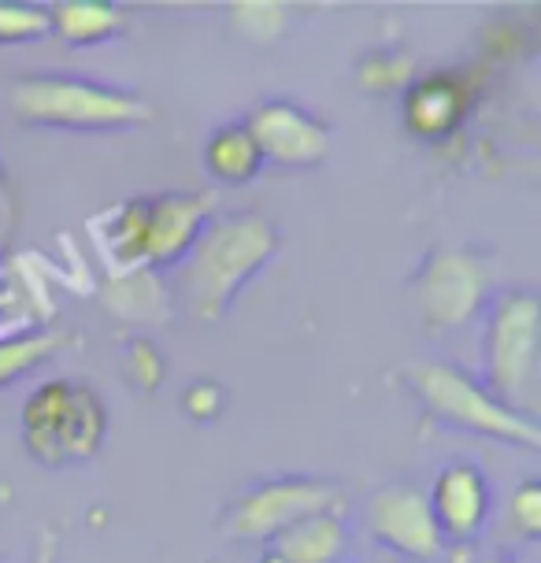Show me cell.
Returning <instances> with one entry per match:
<instances>
[{
	"mask_svg": "<svg viewBox=\"0 0 541 563\" xmlns=\"http://www.w3.org/2000/svg\"><path fill=\"white\" fill-rule=\"evenodd\" d=\"M278 256V227L256 211H238V216L212 219L197 245L183 260L186 300L197 319L216 323L238 297L249 289L260 271Z\"/></svg>",
	"mask_w": 541,
	"mask_h": 563,
	"instance_id": "6da1fadb",
	"label": "cell"
},
{
	"mask_svg": "<svg viewBox=\"0 0 541 563\" xmlns=\"http://www.w3.org/2000/svg\"><path fill=\"white\" fill-rule=\"evenodd\" d=\"M8 104L19 123L45 130H71V134H108V130H134L153 119V108L134 89L108 86L78 75H23L8 89Z\"/></svg>",
	"mask_w": 541,
	"mask_h": 563,
	"instance_id": "7a4b0ae2",
	"label": "cell"
},
{
	"mask_svg": "<svg viewBox=\"0 0 541 563\" xmlns=\"http://www.w3.org/2000/svg\"><path fill=\"white\" fill-rule=\"evenodd\" d=\"M483 386L500 405L538 419L541 397V300L527 286H505L483 311Z\"/></svg>",
	"mask_w": 541,
	"mask_h": 563,
	"instance_id": "3957f363",
	"label": "cell"
},
{
	"mask_svg": "<svg viewBox=\"0 0 541 563\" xmlns=\"http://www.w3.org/2000/svg\"><path fill=\"white\" fill-rule=\"evenodd\" d=\"M408 386H412L416 400L423 411L442 427L456 430V434L486 438L497 445L512 449H541V422L527 419L489 394L483 378L467 375L442 360H419L405 371Z\"/></svg>",
	"mask_w": 541,
	"mask_h": 563,
	"instance_id": "277c9868",
	"label": "cell"
},
{
	"mask_svg": "<svg viewBox=\"0 0 541 563\" xmlns=\"http://www.w3.org/2000/svg\"><path fill=\"white\" fill-rule=\"evenodd\" d=\"M494 271L471 249H430L412 278V305L427 330H456L478 319L494 297Z\"/></svg>",
	"mask_w": 541,
	"mask_h": 563,
	"instance_id": "5b68a950",
	"label": "cell"
},
{
	"mask_svg": "<svg viewBox=\"0 0 541 563\" xmlns=\"http://www.w3.org/2000/svg\"><path fill=\"white\" fill-rule=\"evenodd\" d=\"M316 511H349V493L342 482L316 478V475H278L249 486L234 500L227 516L230 538L242 541H270L294 527L297 519H308Z\"/></svg>",
	"mask_w": 541,
	"mask_h": 563,
	"instance_id": "8992f818",
	"label": "cell"
},
{
	"mask_svg": "<svg viewBox=\"0 0 541 563\" xmlns=\"http://www.w3.org/2000/svg\"><path fill=\"white\" fill-rule=\"evenodd\" d=\"M364 527L375 538V545L394 552L397 560L434 563L445 556V538L438 530L427 505V489L408 478L386 482L367 497Z\"/></svg>",
	"mask_w": 541,
	"mask_h": 563,
	"instance_id": "52a82bcc",
	"label": "cell"
},
{
	"mask_svg": "<svg viewBox=\"0 0 541 563\" xmlns=\"http://www.w3.org/2000/svg\"><path fill=\"white\" fill-rule=\"evenodd\" d=\"M245 126L256 141L260 156H264V167L267 164L283 170L319 167L330 156V145H334V126L327 119H319L312 108L286 97L260 100L253 112L245 115Z\"/></svg>",
	"mask_w": 541,
	"mask_h": 563,
	"instance_id": "ba28073f",
	"label": "cell"
},
{
	"mask_svg": "<svg viewBox=\"0 0 541 563\" xmlns=\"http://www.w3.org/2000/svg\"><path fill=\"white\" fill-rule=\"evenodd\" d=\"M216 219L212 194H186V189H167V194L145 197V271H172L183 267L189 249L205 234V227Z\"/></svg>",
	"mask_w": 541,
	"mask_h": 563,
	"instance_id": "9c48e42d",
	"label": "cell"
},
{
	"mask_svg": "<svg viewBox=\"0 0 541 563\" xmlns=\"http://www.w3.org/2000/svg\"><path fill=\"white\" fill-rule=\"evenodd\" d=\"M475 108V86L460 70H427L400 93V123L427 145H442L460 134Z\"/></svg>",
	"mask_w": 541,
	"mask_h": 563,
	"instance_id": "30bf717a",
	"label": "cell"
},
{
	"mask_svg": "<svg viewBox=\"0 0 541 563\" xmlns=\"http://www.w3.org/2000/svg\"><path fill=\"white\" fill-rule=\"evenodd\" d=\"M427 505L442 530L445 545H467L486 530L494 486L489 475L471 460H449L427 489Z\"/></svg>",
	"mask_w": 541,
	"mask_h": 563,
	"instance_id": "8fae6325",
	"label": "cell"
},
{
	"mask_svg": "<svg viewBox=\"0 0 541 563\" xmlns=\"http://www.w3.org/2000/svg\"><path fill=\"white\" fill-rule=\"evenodd\" d=\"M71 400V382L67 378H48L23 400L19 411V427H23V445L34 456V464L48 471H59V427H64V411Z\"/></svg>",
	"mask_w": 541,
	"mask_h": 563,
	"instance_id": "7c38bea8",
	"label": "cell"
},
{
	"mask_svg": "<svg viewBox=\"0 0 541 563\" xmlns=\"http://www.w3.org/2000/svg\"><path fill=\"white\" fill-rule=\"evenodd\" d=\"M349 522L342 511H316L267 541L283 563H342L349 556Z\"/></svg>",
	"mask_w": 541,
	"mask_h": 563,
	"instance_id": "4fadbf2b",
	"label": "cell"
},
{
	"mask_svg": "<svg viewBox=\"0 0 541 563\" xmlns=\"http://www.w3.org/2000/svg\"><path fill=\"white\" fill-rule=\"evenodd\" d=\"M108 441V408L97 389L71 382V400L59 427V460L64 467H86L100 456Z\"/></svg>",
	"mask_w": 541,
	"mask_h": 563,
	"instance_id": "5bb4252c",
	"label": "cell"
},
{
	"mask_svg": "<svg viewBox=\"0 0 541 563\" xmlns=\"http://www.w3.org/2000/svg\"><path fill=\"white\" fill-rule=\"evenodd\" d=\"M48 23L71 48H100L126 34V15L112 0H56L48 4Z\"/></svg>",
	"mask_w": 541,
	"mask_h": 563,
	"instance_id": "9a60e30c",
	"label": "cell"
},
{
	"mask_svg": "<svg viewBox=\"0 0 541 563\" xmlns=\"http://www.w3.org/2000/svg\"><path fill=\"white\" fill-rule=\"evenodd\" d=\"M205 170L219 186H249L264 170L253 134H249L245 119H230L219 123L205 141Z\"/></svg>",
	"mask_w": 541,
	"mask_h": 563,
	"instance_id": "2e32d148",
	"label": "cell"
},
{
	"mask_svg": "<svg viewBox=\"0 0 541 563\" xmlns=\"http://www.w3.org/2000/svg\"><path fill=\"white\" fill-rule=\"evenodd\" d=\"M97 238L104 245L108 260L119 271H145L142 256H145V197H130L123 205H115L108 216L97 219Z\"/></svg>",
	"mask_w": 541,
	"mask_h": 563,
	"instance_id": "e0dca14e",
	"label": "cell"
},
{
	"mask_svg": "<svg viewBox=\"0 0 541 563\" xmlns=\"http://www.w3.org/2000/svg\"><path fill=\"white\" fill-rule=\"evenodd\" d=\"M59 345H64V338L53 330H26V334L0 338V389L37 371Z\"/></svg>",
	"mask_w": 541,
	"mask_h": 563,
	"instance_id": "ac0fdd59",
	"label": "cell"
},
{
	"mask_svg": "<svg viewBox=\"0 0 541 563\" xmlns=\"http://www.w3.org/2000/svg\"><path fill=\"white\" fill-rule=\"evenodd\" d=\"M416 78V64L400 48H375L356 64V86L375 97L405 93V86Z\"/></svg>",
	"mask_w": 541,
	"mask_h": 563,
	"instance_id": "d6986e66",
	"label": "cell"
},
{
	"mask_svg": "<svg viewBox=\"0 0 541 563\" xmlns=\"http://www.w3.org/2000/svg\"><path fill=\"white\" fill-rule=\"evenodd\" d=\"M53 34L48 4H26V0H0V48L30 45Z\"/></svg>",
	"mask_w": 541,
	"mask_h": 563,
	"instance_id": "ffe728a7",
	"label": "cell"
},
{
	"mask_svg": "<svg viewBox=\"0 0 541 563\" xmlns=\"http://www.w3.org/2000/svg\"><path fill=\"white\" fill-rule=\"evenodd\" d=\"M230 19H234L238 34L249 42H275L286 26V4H270V0H249V4H230Z\"/></svg>",
	"mask_w": 541,
	"mask_h": 563,
	"instance_id": "44dd1931",
	"label": "cell"
},
{
	"mask_svg": "<svg viewBox=\"0 0 541 563\" xmlns=\"http://www.w3.org/2000/svg\"><path fill=\"white\" fill-rule=\"evenodd\" d=\"M508 530H512L519 541L541 538V482L538 478H523L512 489V500H508Z\"/></svg>",
	"mask_w": 541,
	"mask_h": 563,
	"instance_id": "7402d4cb",
	"label": "cell"
},
{
	"mask_svg": "<svg viewBox=\"0 0 541 563\" xmlns=\"http://www.w3.org/2000/svg\"><path fill=\"white\" fill-rule=\"evenodd\" d=\"M126 371H130V378H134V386L137 389H156L159 382H164V356H159V349L153 345V341H145V338H137V341H130L126 345Z\"/></svg>",
	"mask_w": 541,
	"mask_h": 563,
	"instance_id": "603a6c76",
	"label": "cell"
},
{
	"mask_svg": "<svg viewBox=\"0 0 541 563\" xmlns=\"http://www.w3.org/2000/svg\"><path fill=\"white\" fill-rule=\"evenodd\" d=\"M227 408V389L212 378H200L183 394V411L194 422H216Z\"/></svg>",
	"mask_w": 541,
	"mask_h": 563,
	"instance_id": "cb8c5ba5",
	"label": "cell"
},
{
	"mask_svg": "<svg viewBox=\"0 0 541 563\" xmlns=\"http://www.w3.org/2000/svg\"><path fill=\"white\" fill-rule=\"evenodd\" d=\"M30 563H59V538L53 530H42L34 541V552H30Z\"/></svg>",
	"mask_w": 541,
	"mask_h": 563,
	"instance_id": "d4e9b609",
	"label": "cell"
},
{
	"mask_svg": "<svg viewBox=\"0 0 541 563\" xmlns=\"http://www.w3.org/2000/svg\"><path fill=\"white\" fill-rule=\"evenodd\" d=\"M475 563H516V560L505 556V552H489V556H478Z\"/></svg>",
	"mask_w": 541,
	"mask_h": 563,
	"instance_id": "484cf974",
	"label": "cell"
},
{
	"mask_svg": "<svg viewBox=\"0 0 541 563\" xmlns=\"http://www.w3.org/2000/svg\"><path fill=\"white\" fill-rule=\"evenodd\" d=\"M256 563H283V560H278V552H270V549H264V556H260Z\"/></svg>",
	"mask_w": 541,
	"mask_h": 563,
	"instance_id": "4316f807",
	"label": "cell"
},
{
	"mask_svg": "<svg viewBox=\"0 0 541 563\" xmlns=\"http://www.w3.org/2000/svg\"><path fill=\"white\" fill-rule=\"evenodd\" d=\"M356 563H383V560H356Z\"/></svg>",
	"mask_w": 541,
	"mask_h": 563,
	"instance_id": "83f0119b",
	"label": "cell"
},
{
	"mask_svg": "<svg viewBox=\"0 0 541 563\" xmlns=\"http://www.w3.org/2000/svg\"><path fill=\"white\" fill-rule=\"evenodd\" d=\"M0 178H4V170H0Z\"/></svg>",
	"mask_w": 541,
	"mask_h": 563,
	"instance_id": "f1b7e54d",
	"label": "cell"
}]
</instances>
